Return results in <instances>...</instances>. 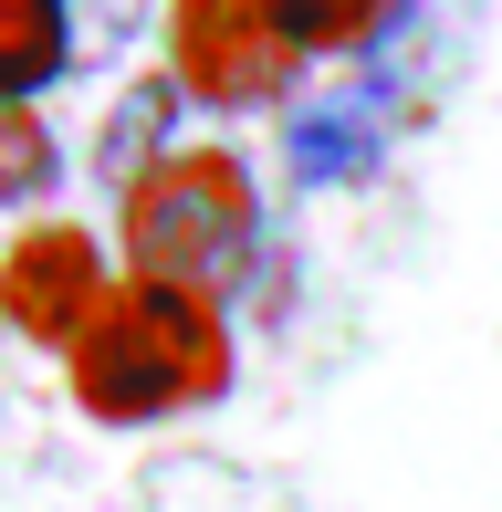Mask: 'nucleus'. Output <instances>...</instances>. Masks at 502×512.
Returning a JSON list of instances; mask_svg holds the SVG:
<instances>
[{"label": "nucleus", "instance_id": "1", "mask_svg": "<svg viewBox=\"0 0 502 512\" xmlns=\"http://www.w3.org/2000/svg\"><path fill=\"white\" fill-rule=\"evenodd\" d=\"M74 377V408L105 418V429H147V418H178V408H210L231 387V335H220V304L178 283H126L105 293V314L84 324V345L63 356Z\"/></svg>", "mask_w": 502, "mask_h": 512}, {"label": "nucleus", "instance_id": "2", "mask_svg": "<svg viewBox=\"0 0 502 512\" xmlns=\"http://www.w3.org/2000/svg\"><path fill=\"white\" fill-rule=\"evenodd\" d=\"M126 262L136 283H178L199 304H231L262 262V199L231 147H178L126 189Z\"/></svg>", "mask_w": 502, "mask_h": 512}, {"label": "nucleus", "instance_id": "3", "mask_svg": "<svg viewBox=\"0 0 502 512\" xmlns=\"http://www.w3.org/2000/svg\"><path fill=\"white\" fill-rule=\"evenodd\" d=\"M293 42L262 0H168V74L210 105H272L293 84Z\"/></svg>", "mask_w": 502, "mask_h": 512}, {"label": "nucleus", "instance_id": "4", "mask_svg": "<svg viewBox=\"0 0 502 512\" xmlns=\"http://www.w3.org/2000/svg\"><path fill=\"white\" fill-rule=\"evenodd\" d=\"M105 293H116V272H105V241L84 220H42V230H21V241L0 251V314L32 345H63V356H74L84 324L105 314Z\"/></svg>", "mask_w": 502, "mask_h": 512}, {"label": "nucleus", "instance_id": "5", "mask_svg": "<svg viewBox=\"0 0 502 512\" xmlns=\"http://www.w3.org/2000/svg\"><path fill=\"white\" fill-rule=\"evenodd\" d=\"M387 136H398V115L346 74L325 95L283 105V168H293V189H367L387 168Z\"/></svg>", "mask_w": 502, "mask_h": 512}, {"label": "nucleus", "instance_id": "6", "mask_svg": "<svg viewBox=\"0 0 502 512\" xmlns=\"http://www.w3.org/2000/svg\"><path fill=\"white\" fill-rule=\"evenodd\" d=\"M178 105H189V84L178 74H147V84H126L116 105H105V126H95V178L105 189H136L147 168H168L178 157Z\"/></svg>", "mask_w": 502, "mask_h": 512}, {"label": "nucleus", "instance_id": "7", "mask_svg": "<svg viewBox=\"0 0 502 512\" xmlns=\"http://www.w3.org/2000/svg\"><path fill=\"white\" fill-rule=\"evenodd\" d=\"M74 74V0H0V105H42Z\"/></svg>", "mask_w": 502, "mask_h": 512}, {"label": "nucleus", "instance_id": "8", "mask_svg": "<svg viewBox=\"0 0 502 512\" xmlns=\"http://www.w3.org/2000/svg\"><path fill=\"white\" fill-rule=\"evenodd\" d=\"M262 11L283 21V42H293L304 63H314V53H346V63H356L387 21H398V0H262Z\"/></svg>", "mask_w": 502, "mask_h": 512}, {"label": "nucleus", "instance_id": "9", "mask_svg": "<svg viewBox=\"0 0 502 512\" xmlns=\"http://www.w3.org/2000/svg\"><path fill=\"white\" fill-rule=\"evenodd\" d=\"M63 178V147L32 105H0V209H32L42 189Z\"/></svg>", "mask_w": 502, "mask_h": 512}, {"label": "nucleus", "instance_id": "10", "mask_svg": "<svg viewBox=\"0 0 502 512\" xmlns=\"http://www.w3.org/2000/svg\"><path fill=\"white\" fill-rule=\"evenodd\" d=\"M136 32H147V0H95V11H74V63H116Z\"/></svg>", "mask_w": 502, "mask_h": 512}]
</instances>
